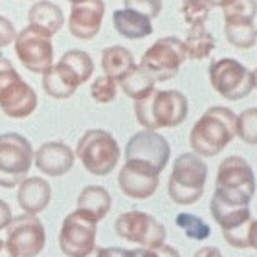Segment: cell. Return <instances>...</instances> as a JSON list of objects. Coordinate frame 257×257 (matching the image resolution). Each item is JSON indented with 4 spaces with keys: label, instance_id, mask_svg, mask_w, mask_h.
<instances>
[{
    "label": "cell",
    "instance_id": "1",
    "mask_svg": "<svg viewBox=\"0 0 257 257\" xmlns=\"http://www.w3.org/2000/svg\"><path fill=\"white\" fill-rule=\"evenodd\" d=\"M237 136V116L231 108L211 107L198 118L189 133V145L195 155L211 158L231 144Z\"/></svg>",
    "mask_w": 257,
    "mask_h": 257
},
{
    "label": "cell",
    "instance_id": "2",
    "mask_svg": "<svg viewBox=\"0 0 257 257\" xmlns=\"http://www.w3.org/2000/svg\"><path fill=\"white\" fill-rule=\"evenodd\" d=\"M188 97L178 90H153L134 101L138 123L147 131L175 128L188 118Z\"/></svg>",
    "mask_w": 257,
    "mask_h": 257
},
{
    "label": "cell",
    "instance_id": "3",
    "mask_svg": "<svg viewBox=\"0 0 257 257\" xmlns=\"http://www.w3.org/2000/svg\"><path fill=\"white\" fill-rule=\"evenodd\" d=\"M253 195L255 177L252 166L242 156H228L220 162L213 197L228 206H248Z\"/></svg>",
    "mask_w": 257,
    "mask_h": 257
},
{
    "label": "cell",
    "instance_id": "4",
    "mask_svg": "<svg viewBox=\"0 0 257 257\" xmlns=\"http://www.w3.org/2000/svg\"><path fill=\"white\" fill-rule=\"evenodd\" d=\"M208 180V166L195 153H184L175 160L167 193L175 204L189 206L200 200Z\"/></svg>",
    "mask_w": 257,
    "mask_h": 257
},
{
    "label": "cell",
    "instance_id": "5",
    "mask_svg": "<svg viewBox=\"0 0 257 257\" xmlns=\"http://www.w3.org/2000/svg\"><path fill=\"white\" fill-rule=\"evenodd\" d=\"M119 145L112 134L103 128L86 131L77 142L75 156L81 160L86 171L96 177H107L116 169L119 162Z\"/></svg>",
    "mask_w": 257,
    "mask_h": 257
},
{
    "label": "cell",
    "instance_id": "6",
    "mask_svg": "<svg viewBox=\"0 0 257 257\" xmlns=\"http://www.w3.org/2000/svg\"><path fill=\"white\" fill-rule=\"evenodd\" d=\"M0 108L8 118H28L37 108V94L8 57L0 55Z\"/></svg>",
    "mask_w": 257,
    "mask_h": 257
},
{
    "label": "cell",
    "instance_id": "7",
    "mask_svg": "<svg viewBox=\"0 0 257 257\" xmlns=\"http://www.w3.org/2000/svg\"><path fill=\"white\" fill-rule=\"evenodd\" d=\"M33 164V147L19 133L0 134V188H15L28 177Z\"/></svg>",
    "mask_w": 257,
    "mask_h": 257
},
{
    "label": "cell",
    "instance_id": "8",
    "mask_svg": "<svg viewBox=\"0 0 257 257\" xmlns=\"http://www.w3.org/2000/svg\"><path fill=\"white\" fill-rule=\"evenodd\" d=\"M186 59L188 54L184 41L178 37H162L145 50L140 66L155 81H169L177 77Z\"/></svg>",
    "mask_w": 257,
    "mask_h": 257
},
{
    "label": "cell",
    "instance_id": "9",
    "mask_svg": "<svg viewBox=\"0 0 257 257\" xmlns=\"http://www.w3.org/2000/svg\"><path fill=\"white\" fill-rule=\"evenodd\" d=\"M208 74L213 90L230 101L244 99L253 90V72L231 57L213 61Z\"/></svg>",
    "mask_w": 257,
    "mask_h": 257
},
{
    "label": "cell",
    "instance_id": "10",
    "mask_svg": "<svg viewBox=\"0 0 257 257\" xmlns=\"http://www.w3.org/2000/svg\"><path fill=\"white\" fill-rule=\"evenodd\" d=\"M169 158H171V147L167 140L156 131H147V128L140 131L131 136L125 147V162L138 164L156 175H160L166 169Z\"/></svg>",
    "mask_w": 257,
    "mask_h": 257
},
{
    "label": "cell",
    "instance_id": "11",
    "mask_svg": "<svg viewBox=\"0 0 257 257\" xmlns=\"http://www.w3.org/2000/svg\"><path fill=\"white\" fill-rule=\"evenodd\" d=\"M97 220L75 209L64 217L59 231V248L66 257H88L96 250Z\"/></svg>",
    "mask_w": 257,
    "mask_h": 257
},
{
    "label": "cell",
    "instance_id": "12",
    "mask_svg": "<svg viewBox=\"0 0 257 257\" xmlns=\"http://www.w3.org/2000/svg\"><path fill=\"white\" fill-rule=\"evenodd\" d=\"M114 230L121 239L140 244L142 248L162 246L167 239L166 226L151 213L138 211V209L119 215L114 222Z\"/></svg>",
    "mask_w": 257,
    "mask_h": 257
},
{
    "label": "cell",
    "instance_id": "13",
    "mask_svg": "<svg viewBox=\"0 0 257 257\" xmlns=\"http://www.w3.org/2000/svg\"><path fill=\"white\" fill-rule=\"evenodd\" d=\"M215 222L220 226L224 241L233 248H250V230L253 224L248 206H228L213 197L209 204Z\"/></svg>",
    "mask_w": 257,
    "mask_h": 257
},
{
    "label": "cell",
    "instance_id": "14",
    "mask_svg": "<svg viewBox=\"0 0 257 257\" xmlns=\"http://www.w3.org/2000/svg\"><path fill=\"white\" fill-rule=\"evenodd\" d=\"M6 242L17 257H37L46 244V230L39 217L22 213L6 228Z\"/></svg>",
    "mask_w": 257,
    "mask_h": 257
},
{
    "label": "cell",
    "instance_id": "15",
    "mask_svg": "<svg viewBox=\"0 0 257 257\" xmlns=\"http://www.w3.org/2000/svg\"><path fill=\"white\" fill-rule=\"evenodd\" d=\"M13 44L22 66L33 74H44L54 66V44L35 28L26 26L19 32Z\"/></svg>",
    "mask_w": 257,
    "mask_h": 257
},
{
    "label": "cell",
    "instance_id": "16",
    "mask_svg": "<svg viewBox=\"0 0 257 257\" xmlns=\"http://www.w3.org/2000/svg\"><path fill=\"white\" fill-rule=\"evenodd\" d=\"M103 17H105L103 0H79L70 8V33L81 41H90L101 30Z\"/></svg>",
    "mask_w": 257,
    "mask_h": 257
},
{
    "label": "cell",
    "instance_id": "17",
    "mask_svg": "<svg viewBox=\"0 0 257 257\" xmlns=\"http://www.w3.org/2000/svg\"><path fill=\"white\" fill-rule=\"evenodd\" d=\"M119 189L131 198L136 200H145V198L153 197L158 189L160 184V175L153 173L151 169L133 164V162H125L121 171L118 175Z\"/></svg>",
    "mask_w": 257,
    "mask_h": 257
},
{
    "label": "cell",
    "instance_id": "18",
    "mask_svg": "<svg viewBox=\"0 0 257 257\" xmlns=\"http://www.w3.org/2000/svg\"><path fill=\"white\" fill-rule=\"evenodd\" d=\"M75 153L63 142H46L33 153V164L48 177H63L74 167Z\"/></svg>",
    "mask_w": 257,
    "mask_h": 257
},
{
    "label": "cell",
    "instance_id": "19",
    "mask_svg": "<svg viewBox=\"0 0 257 257\" xmlns=\"http://www.w3.org/2000/svg\"><path fill=\"white\" fill-rule=\"evenodd\" d=\"M52 198V186L41 177H28L19 184L17 202L24 213L37 215L48 208Z\"/></svg>",
    "mask_w": 257,
    "mask_h": 257
},
{
    "label": "cell",
    "instance_id": "20",
    "mask_svg": "<svg viewBox=\"0 0 257 257\" xmlns=\"http://www.w3.org/2000/svg\"><path fill=\"white\" fill-rule=\"evenodd\" d=\"M81 79L72 72V70L59 61L57 64H54L48 72L43 74V88L50 97L55 99H68L77 88H79Z\"/></svg>",
    "mask_w": 257,
    "mask_h": 257
},
{
    "label": "cell",
    "instance_id": "21",
    "mask_svg": "<svg viewBox=\"0 0 257 257\" xmlns=\"http://www.w3.org/2000/svg\"><path fill=\"white\" fill-rule=\"evenodd\" d=\"M28 22L30 26L35 28L46 37H54L64 24V15L59 6L50 2V0H41L30 8L28 13Z\"/></svg>",
    "mask_w": 257,
    "mask_h": 257
},
{
    "label": "cell",
    "instance_id": "22",
    "mask_svg": "<svg viewBox=\"0 0 257 257\" xmlns=\"http://www.w3.org/2000/svg\"><path fill=\"white\" fill-rule=\"evenodd\" d=\"M112 24L121 37L131 39V41L149 37L153 33V24H151L149 17L142 15L138 11L127 10V8L114 11Z\"/></svg>",
    "mask_w": 257,
    "mask_h": 257
},
{
    "label": "cell",
    "instance_id": "23",
    "mask_svg": "<svg viewBox=\"0 0 257 257\" xmlns=\"http://www.w3.org/2000/svg\"><path fill=\"white\" fill-rule=\"evenodd\" d=\"M112 208V197L103 186H86L77 197V209L90 215L94 220H103Z\"/></svg>",
    "mask_w": 257,
    "mask_h": 257
},
{
    "label": "cell",
    "instance_id": "24",
    "mask_svg": "<svg viewBox=\"0 0 257 257\" xmlns=\"http://www.w3.org/2000/svg\"><path fill=\"white\" fill-rule=\"evenodd\" d=\"M224 33L231 46L239 50L252 48L257 43V26L246 17H224Z\"/></svg>",
    "mask_w": 257,
    "mask_h": 257
},
{
    "label": "cell",
    "instance_id": "25",
    "mask_svg": "<svg viewBox=\"0 0 257 257\" xmlns=\"http://www.w3.org/2000/svg\"><path fill=\"white\" fill-rule=\"evenodd\" d=\"M136 66L131 50L125 46H108L101 54V68L105 75L112 77L116 83L123 79L125 75Z\"/></svg>",
    "mask_w": 257,
    "mask_h": 257
},
{
    "label": "cell",
    "instance_id": "26",
    "mask_svg": "<svg viewBox=\"0 0 257 257\" xmlns=\"http://www.w3.org/2000/svg\"><path fill=\"white\" fill-rule=\"evenodd\" d=\"M184 46H186V54H188V59H206L211 55L215 48V37L206 30L204 24H198V26H189V32L186 35V41H184Z\"/></svg>",
    "mask_w": 257,
    "mask_h": 257
},
{
    "label": "cell",
    "instance_id": "27",
    "mask_svg": "<svg viewBox=\"0 0 257 257\" xmlns=\"http://www.w3.org/2000/svg\"><path fill=\"white\" fill-rule=\"evenodd\" d=\"M155 83L156 81L151 77V74H147L142 66H134L123 79L119 81L118 85L121 86V90L127 94L128 97H133L134 101L140 99V97H145L147 94L155 90Z\"/></svg>",
    "mask_w": 257,
    "mask_h": 257
},
{
    "label": "cell",
    "instance_id": "28",
    "mask_svg": "<svg viewBox=\"0 0 257 257\" xmlns=\"http://www.w3.org/2000/svg\"><path fill=\"white\" fill-rule=\"evenodd\" d=\"M59 61H63L72 72L81 79V83H86L90 79L92 72H94V61L86 52L83 50H68L66 54L61 57Z\"/></svg>",
    "mask_w": 257,
    "mask_h": 257
},
{
    "label": "cell",
    "instance_id": "29",
    "mask_svg": "<svg viewBox=\"0 0 257 257\" xmlns=\"http://www.w3.org/2000/svg\"><path fill=\"white\" fill-rule=\"evenodd\" d=\"M175 222H177L178 228H182L186 237H189L193 241H204V239H208L211 235V228L197 215L178 213Z\"/></svg>",
    "mask_w": 257,
    "mask_h": 257
},
{
    "label": "cell",
    "instance_id": "30",
    "mask_svg": "<svg viewBox=\"0 0 257 257\" xmlns=\"http://www.w3.org/2000/svg\"><path fill=\"white\" fill-rule=\"evenodd\" d=\"M180 11H182L184 21L189 26H198V24H206L211 6L206 0H182Z\"/></svg>",
    "mask_w": 257,
    "mask_h": 257
},
{
    "label": "cell",
    "instance_id": "31",
    "mask_svg": "<svg viewBox=\"0 0 257 257\" xmlns=\"http://www.w3.org/2000/svg\"><path fill=\"white\" fill-rule=\"evenodd\" d=\"M237 136L248 145H257V107L246 108L237 118Z\"/></svg>",
    "mask_w": 257,
    "mask_h": 257
},
{
    "label": "cell",
    "instance_id": "32",
    "mask_svg": "<svg viewBox=\"0 0 257 257\" xmlns=\"http://www.w3.org/2000/svg\"><path fill=\"white\" fill-rule=\"evenodd\" d=\"M118 94V83L108 77V75H99L90 85V96L96 103H112Z\"/></svg>",
    "mask_w": 257,
    "mask_h": 257
},
{
    "label": "cell",
    "instance_id": "33",
    "mask_svg": "<svg viewBox=\"0 0 257 257\" xmlns=\"http://www.w3.org/2000/svg\"><path fill=\"white\" fill-rule=\"evenodd\" d=\"M222 10H224V17H246L255 21L257 0H231Z\"/></svg>",
    "mask_w": 257,
    "mask_h": 257
},
{
    "label": "cell",
    "instance_id": "34",
    "mask_svg": "<svg viewBox=\"0 0 257 257\" xmlns=\"http://www.w3.org/2000/svg\"><path fill=\"white\" fill-rule=\"evenodd\" d=\"M127 10L138 11L142 15L149 17L151 21L156 19L162 11V0H123Z\"/></svg>",
    "mask_w": 257,
    "mask_h": 257
},
{
    "label": "cell",
    "instance_id": "35",
    "mask_svg": "<svg viewBox=\"0 0 257 257\" xmlns=\"http://www.w3.org/2000/svg\"><path fill=\"white\" fill-rule=\"evenodd\" d=\"M136 257H180V253L173 246H167L166 242L156 248H138L134 250Z\"/></svg>",
    "mask_w": 257,
    "mask_h": 257
},
{
    "label": "cell",
    "instance_id": "36",
    "mask_svg": "<svg viewBox=\"0 0 257 257\" xmlns=\"http://www.w3.org/2000/svg\"><path fill=\"white\" fill-rule=\"evenodd\" d=\"M15 39H17V32H15L13 22H11L10 19H6V17L0 15V50L13 44Z\"/></svg>",
    "mask_w": 257,
    "mask_h": 257
},
{
    "label": "cell",
    "instance_id": "37",
    "mask_svg": "<svg viewBox=\"0 0 257 257\" xmlns=\"http://www.w3.org/2000/svg\"><path fill=\"white\" fill-rule=\"evenodd\" d=\"M96 257H136V253L125 248H99Z\"/></svg>",
    "mask_w": 257,
    "mask_h": 257
},
{
    "label": "cell",
    "instance_id": "38",
    "mask_svg": "<svg viewBox=\"0 0 257 257\" xmlns=\"http://www.w3.org/2000/svg\"><path fill=\"white\" fill-rule=\"evenodd\" d=\"M11 219H13V213H11L10 204L4 202V200L0 198V231L8 228V224L11 222Z\"/></svg>",
    "mask_w": 257,
    "mask_h": 257
},
{
    "label": "cell",
    "instance_id": "39",
    "mask_svg": "<svg viewBox=\"0 0 257 257\" xmlns=\"http://www.w3.org/2000/svg\"><path fill=\"white\" fill-rule=\"evenodd\" d=\"M193 257H222V253H220L219 248H213V246H204L200 248L197 253Z\"/></svg>",
    "mask_w": 257,
    "mask_h": 257
},
{
    "label": "cell",
    "instance_id": "40",
    "mask_svg": "<svg viewBox=\"0 0 257 257\" xmlns=\"http://www.w3.org/2000/svg\"><path fill=\"white\" fill-rule=\"evenodd\" d=\"M0 257H17L15 253L11 252V248L8 246V242L0 239Z\"/></svg>",
    "mask_w": 257,
    "mask_h": 257
},
{
    "label": "cell",
    "instance_id": "41",
    "mask_svg": "<svg viewBox=\"0 0 257 257\" xmlns=\"http://www.w3.org/2000/svg\"><path fill=\"white\" fill-rule=\"evenodd\" d=\"M250 248L257 250V220H253L252 230H250Z\"/></svg>",
    "mask_w": 257,
    "mask_h": 257
},
{
    "label": "cell",
    "instance_id": "42",
    "mask_svg": "<svg viewBox=\"0 0 257 257\" xmlns=\"http://www.w3.org/2000/svg\"><path fill=\"white\" fill-rule=\"evenodd\" d=\"M211 8H224V6H228L231 2V0H206Z\"/></svg>",
    "mask_w": 257,
    "mask_h": 257
},
{
    "label": "cell",
    "instance_id": "43",
    "mask_svg": "<svg viewBox=\"0 0 257 257\" xmlns=\"http://www.w3.org/2000/svg\"><path fill=\"white\" fill-rule=\"evenodd\" d=\"M253 88H257V68L253 70Z\"/></svg>",
    "mask_w": 257,
    "mask_h": 257
},
{
    "label": "cell",
    "instance_id": "44",
    "mask_svg": "<svg viewBox=\"0 0 257 257\" xmlns=\"http://www.w3.org/2000/svg\"><path fill=\"white\" fill-rule=\"evenodd\" d=\"M70 4H75V2H79V0H68Z\"/></svg>",
    "mask_w": 257,
    "mask_h": 257
}]
</instances>
